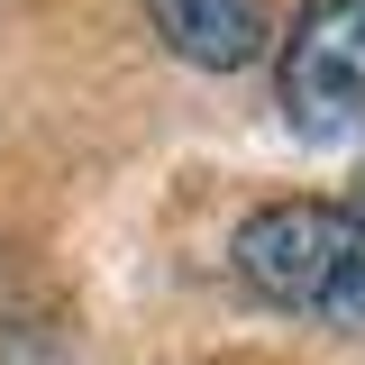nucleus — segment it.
<instances>
[{"label":"nucleus","instance_id":"f257e3e1","mask_svg":"<svg viewBox=\"0 0 365 365\" xmlns=\"http://www.w3.org/2000/svg\"><path fill=\"white\" fill-rule=\"evenodd\" d=\"M237 283L329 338H365V210L356 201H265L228 237Z\"/></svg>","mask_w":365,"mask_h":365},{"label":"nucleus","instance_id":"f03ea898","mask_svg":"<svg viewBox=\"0 0 365 365\" xmlns=\"http://www.w3.org/2000/svg\"><path fill=\"white\" fill-rule=\"evenodd\" d=\"M274 110L302 146L365 137V0H302L274 37Z\"/></svg>","mask_w":365,"mask_h":365},{"label":"nucleus","instance_id":"7ed1b4c3","mask_svg":"<svg viewBox=\"0 0 365 365\" xmlns=\"http://www.w3.org/2000/svg\"><path fill=\"white\" fill-rule=\"evenodd\" d=\"M146 19H155V37L174 46L182 64H201V73H247L274 46L265 0H146Z\"/></svg>","mask_w":365,"mask_h":365},{"label":"nucleus","instance_id":"20e7f679","mask_svg":"<svg viewBox=\"0 0 365 365\" xmlns=\"http://www.w3.org/2000/svg\"><path fill=\"white\" fill-rule=\"evenodd\" d=\"M356 210H365V201H356Z\"/></svg>","mask_w":365,"mask_h":365}]
</instances>
